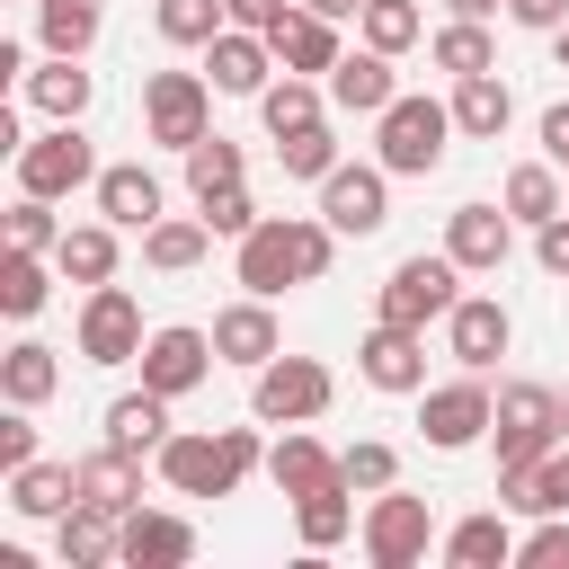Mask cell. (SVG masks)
<instances>
[{
  "label": "cell",
  "instance_id": "cell-1",
  "mask_svg": "<svg viewBox=\"0 0 569 569\" xmlns=\"http://www.w3.org/2000/svg\"><path fill=\"white\" fill-rule=\"evenodd\" d=\"M329 258H338V231H329V222H258V231L240 240V258H231V267H240V284H249V293H267V302H276L284 284H320V276H329Z\"/></svg>",
  "mask_w": 569,
  "mask_h": 569
},
{
  "label": "cell",
  "instance_id": "cell-2",
  "mask_svg": "<svg viewBox=\"0 0 569 569\" xmlns=\"http://www.w3.org/2000/svg\"><path fill=\"white\" fill-rule=\"evenodd\" d=\"M258 427H222V436H169L160 445V480L178 498H231L249 471H258Z\"/></svg>",
  "mask_w": 569,
  "mask_h": 569
},
{
  "label": "cell",
  "instance_id": "cell-3",
  "mask_svg": "<svg viewBox=\"0 0 569 569\" xmlns=\"http://www.w3.org/2000/svg\"><path fill=\"white\" fill-rule=\"evenodd\" d=\"M445 133H453V107H436V98H391V107L373 116V142H382V169H391V178L445 169Z\"/></svg>",
  "mask_w": 569,
  "mask_h": 569
},
{
  "label": "cell",
  "instance_id": "cell-4",
  "mask_svg": "<svg viewBox=\"0 0 569 569\" xmlns=\"http://www.w3.org/2000/svg\"><path fill=\"white\" fill-rule=\"evenodd\" d=\"M489 436H498V471H533V462L560 445V391H542V382H507Z\"/></svg>",
  "mask_w": 569,
  "mask_h": 569
},
{
  "label": "cell",
  "instance_id": "cell-5",
  "mask_svg": "<svg viewBox=\"0 0 569 569\" xmlns=\"http://www.w3.org/2000/svg\"><path fill=\"white\" fill-rule=\"evenodd\" d=\"M329 400H338V382H329L320 356H267L258 382H249V409H258L267 427H302V418H320Z\"/></svg>",
  "mask_w": 569,
  "mask_h": 569
},
{
  "label": "cell",
  "instance_id": "cell-6",
  "mask_svg": "<svg viewBox=\"0 0 569 569\" xmlns=\"http://www.w3.org/2000/svg\"><path fill=\"white\" fill-rule=\"evenodd\" d=\"M462 302V267L453 258H400L391 267V284H382V302H373V320H400V329H427V320H445Z\"/></svg>",
  "mask_w": 569,
  "mask_h": 569
},
{
  "label": "cell",
  "instance_id": "cell-7",
  "mask_svg": "<svg viewBox=\"0 0 569 569\" xmlns=\"http://www.w3.org/2000/svg\"><path fill=\"white\" fill-rule=\"evenodd\" d=\"M204 116H213V89H204L196 71H151V80H142V133H151V142L196 151V142L213 133Z\"/></svg>",
  "mask_w": 569,
  "mask_h": 569
},
{
  "label": "cell",
  "instance_id": "cell-8",
  "mask_svg": "<svg viewBox=\"0 0 569 569\" xmlns=\"http://www.w3.org/2000/svg\"><path fill=\"white\" fill-rule=\"evenodd\" d=\"M427 533H436L427 498L373 489V507H365V560H373V569H418V560H427Z\"/></svg>",
  "mask_w": 569,
  "mask_h": 569
},
{
  "label": "cell",
  "instance_id": "cell-9",
  "mask_svg": "<svg viewBox=\"0 0 569 569\" xmlns=\"http://www.w3.org/2000/svg\"><path fill=\"white\" fill-rule=\"evenodd\" d=\"M71 187H98V151L80 142V124L18 142V196H71Z\"/></svg>",
  "mask_w": 569,
  "mask_h": 569
},
{
  "label": "cell",
  "instance_id": "cell-10",
  "mask_svg": "<svg viewBox=\"0 0 569 569\" xmlns=\"http://www.w3.org/2000/svg\"><path fill=\"white\" fill-rule=\"evenodd\" d=\"M320 222H329V231H347V240L382 231V222H391V169H382V160H373V169L338 160V169L320 178Z\"/></svg>",
  "mask_w": 569,
  "mask_h": 569
},
{
  "label": "cell",
  "instance_id": "cell-11",
  "mask_svg": "<svg viewBox=\"0 0 569 569\" xmlns=\"http://www.w3.org/2000/svg\"><path fill=\"white\" fill-rule=\"evenodd\" d=\"M489 418H498V400H489V382H480V373L418 391V427H427V445H436V453H462V445H480V436H489Z\"/></svg>",
  "mask_w": 569,
  "mask_h": 569
},
{
  "label": "cell",
  "instance_id": "cell-12",
  "mask_svg": "<svg viewBox=\"0 0 569 569\" xmlns=\"http://www.w3.org/2000/svg\"><path fill=\"white\" fill-rule=\"evenodd\" d=\"M80 356L89 365H142V302L124 284H89V302H80Z\"/></svg>",
  "mask_w": 569,
  "mask_h": 569
},
{
  "label": "cell",
  "instance_id": "cell-13",
  "mask_svg": "<svg viewBox=\"0 0 569 569\" xmlns=\"http://www.w3.org/2000/svg\"><path fill=\"white\" fill-rule=\"evenodd\" d=\"M507 249H516V213H498V204H453L445 213V258L462 276H498Z\"/></svg>",
  "mask_w": 569,
  "mask_h": 569
},
{
  "label": "cell",
  "instance_id": "cell-14",
  "mask_svg": "<svg viewBox=\"0 0 569 569\" xmlns=\"http://www.w3.org/2000/svg\"><path fill=\"white\" fill-rule=\"evenodd\" d=\"M213 365H222V356H213V329H151V338H142V382L169 391V400H187Z\"/></svg>",
  "mask_w": 569,
  "mask_h": 569
},
{
  "label": "cell",
  "instance_id": "cell-15",
  "mask_svg": "<svg viewBox=\"0 0 569 569\" xmlns=\"http://www.w3.org/2000/svg\"><path fill=\"white\" fill-rule=\"evenodd\" d=\"M356 373L373 391H427V329H400V320H373L365 347H356Z\"/></svg>",
  "mask_w": 569,
  "mask_h": 569
},
{
  "label": "cell",
  "instance_id": "cell-16",
  "mask_svg": "<svg viewBox=\"0 0 569 569\" xmlns=\"http://www.w3.org/2000/svg\"><path fill=\"white\" fill-rule=\"evenodd\" d=\"M445 338H453V365H462V373H489V365L507 356L516 320H507V302H498V293H462V302L445 311Z\"/></svg>",
  "mask_w": 569,
  "mask_h": 569
},
{
  "label": "cell",
  "instance_id": "cell-17",
  "mask_svg": "<svg viewBox=\"0 0 569 569\" xmlns=\"http://www.w3.org/2000/svg\"><path fill=\"white\" fill-rule=\"evenodd\" d=\"M116 560H124V569H187V560H196V525H187V516H160V507H133Z\"/></svg>",
  "mask_w": 569,
  "mask_h": 569
},
{
  "label": "cell",
  "instance_id": "cell-18",
  "mask_svg": "<svg viewBox=\"0 0 569 569\" xmlns=\"http://www.w3.org/2000/svg\"><path fill=\"white\" fill-rule=\"evenodd\" d=\"M204 71H213V89L258 98V89H267V71H276V44H267L258 27H222V36L204 44Z\"/></svg>",
  "mask_w": 569,
  "mask_h": 569
},
{
  "label": "cell",
  "instance_id": "cell-19",
  "mask_svg": "<svg viewBox=\"0 0 569 569\" xmlns=\"http://www.w3.org/2000/svg\"><path fill=\"white\" fill-rule=\"evenodd\" d=\"M213 356L222 365H267V356H284V338H276V311H267V293H249V302H231V311H213Z\"/></svg>",
  "mask_w": 569,
  "mask_h": 569
},
{
  "label": "cell",
  "instance_id": "cell-20",
  "mask_svg": "<svg viewBox=\"0 0 569 569\" xmlns=\"http://www.w3.org/2000/svg\"><path fill=\"white\" fill-rule=\"evenodd\" d=\"M116 542H124V516H107V507H89V498H71V507L53 516L62 569H98V560H116Z\"/></svg>",
  "mask_w": 569,
  "mask_h": 569
},
{
  "label": "cell",
  "instance_id": "cell-21",
  "mask_svg": "<svg viewBox=\"0 0 569 569\" xmlns=\"http://www.w3.org/2000/svg\"><path fill=\"white\" fill-rule=\"evenodd\" d=\"M98 213H107L116 231H151V222H160V178H151L142 160L98 169Z\"/></svg>",
  "mask_w": 569,
  "mask_h": 569
},
{
  "label": "cell",
  "instance_id": "cell-22",
  "mask_svg": "<svg viewBox=\"0 0 569 569\" xmlns=\"http://www.w3.org/2000/svg\"><path fill=\"white\" fill-rule=\"evenodd\" d=\"M80 498H89V507H107V516H133V507H142V453L98 445V453L80 462Z\"/></svg>",
  "mask_w": 569,
  "mask_h": 569
},
{
  "label": "cell",
  "instance_id": "cell-23",
  "mask_svg": "<svg viewBox=\"0 0 569 569\" xmlns=\"http://www.w3.org/2000/svg\"><path fill=\"white\" fill-rule=\"evenodd\" d=\"M329 98H338L347 116H382V107L400 98V89H391V53H373V44H365V53H338Z\"/></svg>",
  "mask_w": 569,
  "mask_h": 569
},
{
  "label": "cell",
  "instance_id": "cell-24",
  "mask_svg": "<svg viewBox=\"0 0 569 569\" xmlns=\"http://www.w3.org/2000/svg\"><path fill=\"white\" fill-rule=\"evenodd\" d=\"M107 445H124V453H160L169 445V391H124V400H107Z\"/></svg>",
  "mask_w": 569,
  "mask_h": 569
},
{
  "label": "cell",
  "instance_id": "cell-25",
  "mask_svg": "<svg viewBox=\"0 0 569 569\" xmlns=\"http://www.w3.org/2000/svg\"><path fill=\"white\" fill-rule=\"evenodd\" d=\"M71 498H80V462H18L9 471V507L36 516V525H53Z\"/></svg>",
  "mask_w": 569,
  "mask_h": 569
},
{
  "label": "cell",
  "instance_id": "cell-26",
  "mask_svg": "<svg viewBox=\"0 0 569 569\" xmlns=\"http://www.w3.org/2000/svg\"><path fill=\"white\" fill-rule=\"evenodd\" d=\"M267 44H276L284 71H338V18H320V9H293Z\"/></svg>",
  "mask_w": 569,
  "mask_h": 569
},
{
  "label": "cell",
  "instance_id": "cell-27",
  "mask_svg": "<svg viewBox=\"0 0 569 569\" xmlns=\"http://www.w3.org/2000/svg\"><path fill=\"white\" fill-rule=\"evenodd\" d=\"M27 98H36L53 124H80V116H89V98H98V80L80 71V53H53L44 71H27Z\"/></svg>",
  "mask_w": 569,
  "mask_h": 569
},
{
  "label": "cell",
  "instance_id": "cell-28",
  "mask_svg": "<svg viewBox=\"0 0 569 569\" xmlns=\"http://www.w3.org/2000/svg\"><path fill=\"white\" fill-rule=\"evenodd\" d=\"M507 116H516V98H507V80H498V71H471V80H453V133H471V142H498V133H507Z\"/></svg>",
  "mask_w": 569,
  "mask_h": 569
},
{
  "label": "cell",
  "instance_id": "cell-29",
  "mask_svg": "<svg viewBox=\"0 0 569 569\" xmlns=\"http://www.w3.org/2000/svg\"><path fill=\"white\" fill-rule=\"evenodd\" d=\"M267 480H276L284 498H311V489H329V480H338V453H329L320 436H302V427H293V436L267 453Z\"/></svg>",
  "mask_w": 569,
  "mask_h": 569
},
{
  "label": "cell",
  "instance_id": "cell-30",
  "mask_svg": "<svg viewBox=\"0 0 569 569\" xmlns=\"http://www.w3.org/2000/svg\"><path fill=\"white\" fill-rule=\"evenodd\" d=\"M204 249H213V222H204V213H160V222L142 231V258H151L160 276H187Z\"/></svg>",
  "mask_w": 569,
  "mask_h": 569
},
{
  "label": "cell",
  "instance_id": "cell-31",
  "mask_svg": "<svg viewBox=\"0 0 569 569\" xmlns=\"http://www.w3.org/2000/svg\"><path fill=\"white\" fill-rule=\"evenodd\" d=\"M293 525H302V542H311V551H338V542L356 533V489H347V471H338L329 489L293 498Z\"/></svg>",
  "mask_w": 569,
  "mask_h": 569
},
{
  "label": "cell",
  "instance_id": "cell-32",
  "mask_svg": "<svg viewBox=\"0 0 569 569\" xmlns=\"http://www.w3.org/2000/svg\"><path fill=\"white\" fill-rule=\"evenodd\" d=\"M258 116H267V133H276V142H284V133H302V124H320V80H311V71L267 80V89H258Z\"/></svg>",
  "mask_w": 569,
  "mask_h": 569
},
{
  "label": "cell",
  "instance_id": "cell-33",
  "mask_svg": "<svg viewBox=\"0 0 569 569\" xmlns=\"http://www.w3.org/2000/svg\"><path fill=\"white\" fill-rule=\"evenodd\" d=\"M53 267H62L71 284H116V222H80V231H62Z\"/></svg>",
  "mask_w": 569,
  "mask_h": 569
},
{
  "label": "cell",
  "instance_id": "cell-34",
  "mask_svg": "<svg viewBox=\"0 0 569 569\" xmlns=\"http://www.w3.org/2000/svg\"><path fill=\"white\" fill-rule=\"evenodd\" d=\"M445 560H453V569H507V560H516L507 516H462V525L445 533Z\"/></svg>",
  "mask_w": 569,
  "mask_h": 569
},
{
  "label": "cell",
  "instance_id": "cell-35",
  "mask_svg": "<svg viewBox=\"0 0 569 569\" xmlns=\"http://www.w3.org/2000/svg\"><path fill=\"white\" fill-rule=\"evenodd\" d=\"M507 213H516V222H551V213H569V196H560V160H525V169H507Z\"/></svg>",
  "mask_w": 569,
  "mask_h": 569
},
{
  "label": "cell",
  "instance_id": "cell-36",
  "mask_svg": "<svg viewBox=\"0 0 569 569\" xmlns=\"http://www.w3.org/2000/svg\"><path fill=\"white\" fill-rule=\"evenodd\" d=\"M53 382H62V365H53V347H36V338H18V347L0 356V391H9L18 409H36V400H53Z\"/></svg>",
  "mask_w": 569,
  "mask_h": 569
},
{
  "label": "cell",
  "instance_id": "cell-37",
  "mask_svg": "<svg viewBox=\"0 0 569 569\" xmlns=\"http://www.w3.org/2000/svg\"><path fill=\"white\" fill-rule=\"evenodd\" d=\"M436 71H453V80H471V71H498V44H489V27L480 18H453V27H436Z\"/></svg>",
  "mask_w": 569,
  "mask_h": 569
},
{
  "label": "cell",
  "instance_id": "cell-38",
  "mask_svg": "<svg viewBox=\"0 0 569 569\" xmlns=\"http://www.w3.org/2000/svg\"><path fill=\"white\" fill-rule=\"evenodd\" d=\"M36 36H44V53H89L98 44V0H36Z\"/></svg>",
  "mask_w": 569,
  "mask_h": 569
},
{
  "label": "cell",
  "instance_id": "cell-39",
  "mask_svg": "<svg viewBox=\"0 0 569 569\" xmlns=\"http://www.w3.org/2000/svg\"><path fill=\"white\" fill-rule=\"evenodd\" d=\"M0 311L9 320H36L44 311V249H9L0 258Z\"/></svg>",
  "mask_w": 569,
  "mask_h": 569
},
{
  "label": "cell",
  "instance_id": "cell-40",
  "mask_svg": "<svg viewBox=\"0 0 569 569\" xmlns=\"http://www.w3.org/2000/svg\"><path fill=\"white\" fill-rule=\"evenodd\" d=\"M356 27H365V44H373V53H409V44L427 36L418 0H365V18H356Z\"/></svg>",
  "mask_w": 569,
  "mask_h": 569
},
{
  "label": "cell",
  "instance_id": "cell-41",
  "mask_svg": "<svg viewBox=\"0 0 569 569\" xmlns=\"http://www.w3.org/2000/svg\"><path fill=\"white\" fill-rule=\"evenodd\" d=\"M151 18H160L169 44H213V36L231 27V0H160Z\"/></svg>",
  "mask_w": 569,
  "mask_h": 569
},
{
  "label": "cell",
  "instance_id": "cell-42",
  "mask_svg": "<svg viewBox=\"0 0 569 569\" xmlns=\"http://www.w3.org/2000/svg\"><path fill=\"white\" fill-rule=\"evenodd\" d=\"M240 169H249V160H240V142H222V133H204V142L187 151V187H196V196H213V187H240Z\"/></svg>",
  "mask_w": 569,
  "mask_h": 569
},
{
  "label": "cell",
  "instance_id": "cell-43",
  "mask_svg": "<svg viewBox=\"0 0 569 569\" xmlns=\"http://www.w3.org/2000/svg\"><path fill=\"white\" fill-rule=\"evenodd\" d=\"M276 160H284V178H329L338 169V142H329V124H302V133L276 142Z\"/></svg>",
  "mask_w": 569,
  "mask_h": 569
},
{
  "label": "cell",
  "instance_id": "cell-44",
  "mask_svg": "<svg viewBox=\"0 0 569 569\" xmlns=\"http://www.w3.org/2000/svg\"><path fill=\"white\" fill-rule=\"evenodd\" d=\"M196 213L213 222V240H249V231L267 222V213L249 204V187H213V196H196Z\"/></svg>",
  "mask_w": 569,
  "mask_h": 569
},
{
  "label": "cell",
  "instance_id": "cell-45",
  "mask_svg": "<svg viewBox=\"0 0 569 569\" xmlns=\"http://www.w3.org/2000/svg\"><path fill=\"white\" fill-rule=\"evenodd\" d=\"M9 249H62L53 196H18V204H9Z\"/></svg>",
  "mask_w": 569,
  "mask_h": 569
},
{
  "label": "cell",
  "instance_id": "cell-46",
  "mask_svg": "<svg viewBox=\"0 0 569 569\" xmlns=\"http://www.w3.org/2000/svg\"><path fill=\"white\" fill-rule=\"evenodd\" d=\"M338 471H347V489H391V480H400V453L373 445V436H356V445L338 453Z\"/></svg>",
  "mask_w": 569,
  "mask_h": 569
},
{
  "label": "cell",
  "instance_id": "cell-47",
  "mask_svg": "<svg viewBox=\"0 0 569 569\" xmlns=\"http://www.w3.org/2000/svg\"><path fill=\"white\" fill-rule=\"evenodd\" d=\"M516 560H525V569H569V516H542V525L516 542Z\"/></svg>",
  "mask_w": 569,
  "mask_h": 569
},
{
  "label": "cell",
  "instance_id": "cell-48",
  "mask_svg": "<svg viewBox=\"0 0 569 569\" xmlns=\"http://www.w3.org/2000/svg\"><path fill=\"white\" fill-rule=\"evenodd\" d=\"M18 462H36V427H27V409L9 400V418H0V471H18Z\"/></svg>",
  "mask_w": 569,
  "mask_h": 569
},
{
  "label": "cell",
  "instance_id": "cell-49",
  "mask_svg": "<svg viewBox=\"0 0 569 569\" xmlns=\"http://www.w3.org/2000/svg\"><path fill=\"white\" fill-rule=\"evenodd\" d=\"M533 258H542V276H569V213L533 222Z\"/></svg>",
  "mask_w": 569,
  "mask_h": 569
},
{
  "label": "cell",
  "instance_id": "cell-50",
  "mask_svg": "<svg viewBox=\"0 0 569 569\" xmlns=\"http://www.w3.org/2000/svg\"><path fill=\"white\" fill-rule=\"evenodd\" d=\"M284 18H293L284 0H231V27H258V36H276Z\"/></svg>",
  "mask_w": 569,
  "mask_h": 569
},
{
  "label": "cell",
  "instance_id": "cell-51",
  "mask_svg": "<svg viewBox=\"0 0 569 569\" xmlns=\"http://www.w3.org/2000/svg\"><path fill=\"white\" fill-rule=\"evenodd\" d=\"M507 18H516V27H542V36H551V27L569 18V0H507Z\"/></svg>",
  "mask_w": 569,
  "mask_h": 569
},
{
  "label": "cell",
  "instance_id": "cell-52",
  "mask_svg": "<svg viewBox=\"0 0 569 569\" xmlns=\"http://www.w3.org/2000/svg\"><path fill=\"white\" fill-rule=\"evenodd\" d=\"M542 151L569 169V98H560V107H542Z\"/></svg>",
  "mask_w": 569,
  "mask_h": 569
},
{
  "label": "cell",
  "instance_id": "cell-53",
  "mask_svg": "<svg viewBox=\"0 0 569 569\" xmlns=\"http://www.w3.org/2000/svg\"><path fill=\"white\" fill-rule=\"evenodd\" d=\"M302 9H320V18H365V0H302Z\"/></svg>",
  "mask_w": 569,
  "mask_h": 569
},
{
  "label": "cell",
  "instance_id": "cell-54",
  "mask_svg": "<svg viewBox=\"0 0 569 569\" xmlns=\"http://www.w3.org/2000/svg\"><path fill=\"white\" fill-rule=\"evenodd\" d=\"M453 18H489V9H507V0H445Z\"/></svg>",
  "mask_w": 569,
  "mask_h": 569
},
{
  "label": "cell",
  "instance_id": "cell-55",
  "mask_svg": "<svg viewBox=\"0 0 569 569\" xmlns=\"http://www.w3.org/2000/svg\"><path fill=\"white\" fill-rule=\"evenodd\" d=\"M551 62H560V71H569V18H560V27H551Z\"/></svg>",
  "mask_w": 569,
  "mask_h": 569
},
{
  "label": "cell",
  "instance_id": "cell-56",
  "mask_svg": "<svg viewBox=\"0 0 569 569\" xmlns=\"http://www.w3.org/2000/svg\"><path fill=\"white\" fill-rule=\"evenodd\" d=\"M560 445H569V400H560Z\"/></svg>",
  "mask_w": 569,
  "mask_h": 569
}]
</instances>
